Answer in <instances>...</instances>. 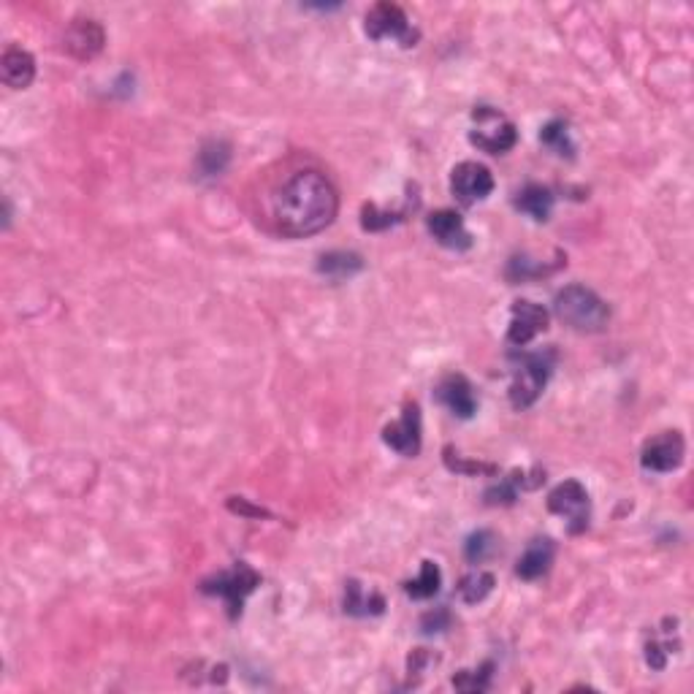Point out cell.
<instances>
[{"instance_id":"cell-22","label":"cell","mask_w":694,"mask_h":694,"mask_svg":"<svg viewBox=\"0 0 694 694\" xmlns=\"http://www.w3.org/2000/svg\"><path fill=\"white\" fill-rule=\"evenodd\" d=\"M491 589H494V575L478 570V573H469L467 578L461 581L459 594L467 605H478V602H483L488 594H491Z\"/></svg>"},{"instance_id":"cell-15","label":"cell","mask_w":694,"mask_h":694,"mask_svg":"<svg viewBox=\"0 0 694 694\" xmlns=\"http://www.w3.org/2000/svg\"><path fill=\"white\" fill-rule=\"evenodd\" d=\"M0 74L9 87L25 90L36 76V60L22 47H6L3 57H0Z\"/></svg>"},{"instance_id":"cell-25","label":"cell","mask_w":694,"mask_h":694,"mask_svg":"<svg viewBox=\"0 0 694 694\" xmlns=\"http://www.w3.org/2000/svg\"><path fill=\"white\" fill-rule=\"evenodd\" d=\"M491 670H494L491 662H486V665L480 667V673L461 670L459 676L453 678V686L461 689V692H483V689H488V684H491Z\"/></svg>"},{"instance_id":"cell-17","label":"cell","mask_w":694,"mask_h":694,"mask_svg":"<svg viewBox=\"0 0 694 694\" xmlns=\"http://www.w3.org/2000/svg\"><path fill=\"white\" fill-rule=\"evenodd\" d=\"M516 207L521 209V212H526V215L532 217V220H548L551 217V209H554V193L548 188H543V185H526V188L518 190V198H516Z\"/></svg>"},{"instance_id":"cell-9","label":"cell","mask_w":694,"mask_h":694,"mask_svg":"<svg viewBox=\"0 0 694 694\" xmlns=\"http://www.w3.org/2000/svg\"><path fill=\"white\" fill-rule=\"evenodd\" d=\"M383 440L385 445H391L396 453H402L407 459L421 453V410H418V404H404L402 418L391 423V426H385Z\"/></svg>"},{"instance_id":"cell-11","label":"cell","mask_w":694,"mask_h":694,"mask_svg":"<svg viewBox=\"0 0 694 694\" xmlns=\"http://www.w3.org/2000/svg\"><path fill=\"white\" fill-rule=\"evenodd\" d=\"M684 451V437L678 432H665L646 442L640 461H643V467L651 469V472H673V469L681 467Z\"/></svg>"},{"instance_id":"cell-2","label":"cell","mask_w":694,"mask_h":694,"mask_svg":"<svg viewBox=\"0 0 694 694\" xmlns=\"http://www.w3.org/2000/svg\"><path fill=\"white\" fill-rule=\"evenodd\" d=\"M556 315L575 331H602L610 318L608 304L586 285H567L556 293Z\"/></svg>"},{"instance_id":"cell-8","label":"cell","mask_w":694,"mask_h":694,"mask_svg":"<svg viewBox=\"0 0 694 694\" xmlns=\"http://www.w3.org/2000/svg\"><path fill=\"white\" fill-rule=\"evenodd\" d=\"M451 190L453 196L459 198L464 207H472V204H478V201L491 196L494 177H491V171H488L483 163H478V160H464V163H459V166L453 169Z\"/></svg>"},{"instance_id":"cell-6","label":"cell","mask_w":694,"mask_h":694,"mask_svg":"<svg viewBox=\"0 0 694 694\" xmlns=\"http://www.w3.org/2000/svg\"><path fill=\"white\" fill-rule=\"evenodd\" d=\"M366 36L372 41L394 38L402 47H413L418 41V30H413L410 19L394 3H377L366 11Z\"/></svg>"},{"instance_id":"cell-12","label":"cell","mask_w":694,"mask_h":694,"mask_svg":"<svg viewBox=\"0 0 694 694\" xmlns=\"http://www.w3.org/2000/svg\"><path fill=\"white\" fill-rule=\"evenodd\" d=\"M437 402L442 407H448L456 418H472L475 410H478V399H475V391L464 375H445L437 385Z\"/></svg>"},{"instance_id":"cell-16","label":"cell","mask_w":694,"mask_h":694,"mask_svg":"<svg viewBox=\"0 0 694 694\" xmlns=\"http://www.w3.org/2000/svg\"><path fill=\"white\" fill-rule=\"evenodd\" d=\"M554 564V540L548 537H537L529 543V548L524 551V556L518 559L516 573L524 578V581H537L543 578Z\"/></svg>"},{"instance_id":"cell-26","label":"cell","mask_w":694,"mask_h":694,"mask_svg":"<svg viewBox=\"0 0 694 694\" xmlns=\"http://www.w3.org/2000/svg\"><path fill=\"white\" fill-rule=\"evenodd\" d=\"M521 478H524V472H513V478H507L505 483L488 488V505H513L518 499V483H521Z\"/></svg>"},{"instance_id":"cell-14","label":"cell","mask_w":694,"mask_h":694,"mask_svg":"<svg viewBox=\"0 0 694 694\" xmlns=\"http://www.w3.org/2000/svg\"><path fill=\"white\" fill-rule=\"evenodd\" d=\"M429 231H432V236L442 244V247L456 250V253L472 247V234L464 228V220H461L453 209H440V212H434V215L429 217Z\"/></svg>"},{"instance_id":"cell-1","label":"cell","mask_w":694,"mask_h":694,"mask_svg":"<svg viewBox=\"0 0 694 694\" xmlns=\"http://www.w3.org/2000/svg\"><path fill=\"white\" fill-rule=\"evenodd\" d=\"M339 196L320 171L293 174L274 196V220L285 236L304 239L315 236L334 223Z\"/></svg>"},{"instance_id":"cell-19","label":"cell","mask_w":694,"mask_h":694,"mask_svg":"<svg viewBox=\"0 0 694 694\" xmlns=\"http://www.w3.org/2000/svg\"><path fill=\"white\" fill-rule=\"evenodd\" d=\"M361 269H364V261L356 253H326L320 255L318 263V272L331 277V280H347V277H353Z\"/></svg>"},{"instance_id":"cell-13","label":"cell","mask_w":694,"mask_h":694,"mask_svg":"<svg viewBox=\"0 0 694 694\" xmlns=\"http://www.w3.org/2000/svg\"><path fill=\"white\" fill-rule=\"evenodd\" d=\"M104 28L95 19H74L66 30V49L79 60H90L104 49Z\"/></svg>"},{"instance_id":"cell-27","label":"cell","mask_w":694,"mask_h":694,"mask_svg":"<svg viewBox=\"0 0 694 694\" xmlns=\"http://www.w3.org/2000/svg\"><path fill=\"white\" fill-rule=\"evenodd\" d=\"M396 220H402V217L391 215V212H380L375 204H366L364 217H361V226H364L366 231H383V228L394 226Z\"/></svg>"},{"instance_id":"cell-10","label":"cell","mask_w":694,"mask_h":694,"mask_svg":"<svg viewBox=\"0 0 694 694\" xmlns=\"http://www.w3.org/2000/svg\"><path fill=\"white\" fill-rule=\"evenodd\" d=\"M548 329V312L535 304V301H516L510 310V329H507V342L513 345H529L537 334Z\"/></svg>"},{"instance_id":"cell-18","label":"cell","mask_w":694,"mask_h":694,"mask_svg":"<svg viewBox=\"0 0 694 694\" xmlns=\"http://www.w3.org/2000/svg\"><path fill=\"white\" fill-rule=\"evenodd\" d=\"M385 600L377 591H366L358 581H350L345 589V613L350 616H380Z\"/></svg>"},{"instance_id":"cell-20","label":"cell","mask_w":694,"mask_h":694,"mask_svg":"<svg viewBox=\"0 0 694 694\" xmlns=\"http://www.w3.org/2000/svg\"><path fill=\"white\" fill-rule=\"evenodd\" d=\"M228 160H231V144H228V141L212 139L201 147V152H198V171H201L204 177H217V174L226 171Z\"/></svg>"},{"instance_id":"cell-21","label":"cell","mask_w":694,"mask_h":694,"mask_svg":"<svg viewBox=\"0 0 694 694\" xmlns=\"http://www.w3.org/2000/svg\"><path fill=\"white\" fill-rule=\"evenodd\" d=\"M440 583H442L440 567H437L434 562H423L421 575H418L415 581L407 583L404 591H407L413 600H429V597H434V594L440 591Z\"/></svg>"},{"instance_id":"cell-23","label":"cell","mask_w":694,"mask_h":694,"mask_svg":"<svg viewBox=\"0 0 694 694\" xmlns=\"http://www.w3.org/2000/svg\"><path fill=\"white\" fill-rule=\"evenodd\" d=\"M540 139H543L545 147H551V150H554L556 155H567V158H573L575 147H573V141H570V131H567V122L551 120L543 128V133H540Z\"/></svg>"},{"instance_id":"cell-24","label":"cell","mask_w":694,"mask_h":694,"mask_svg":"<svg viewBox=\"0 0 694 694\" xmlns=\"http://www.w3.org/2000/svg\"><path fill=\"white\" fill-rule=\"evenodd\" d=\"M494 548H497V543H494V535H491L488 529H480V532H475V535L467 537V545H464V556H467L472 564H480V562H486L488 556L494 554Z\"/></svg>"},{"instance_id":"cell-7","label":"cell","mask_w":694,"mask_h":694,"mask_svg":"<svg viewBox=\"0 0 694 694\" xmlns=\"http://www.w3.org/2000/svg\"><path fill=\"white\" fill-rule=\"evenodd\" d=\"M548 510L567 518L573 535H581L589 526V494L578 480H564L548 494Z\"/></svg>"},{"instance_id":"cell-5","label":"cell","mask_w":694,"mask_h":694,"mask_svg":"<svg viewBox=\"0 0 694 694\" xmlns=\"http://www.w3.org/2000/svg\"><path fill=\"white\" fill-rule=\"evenodd\" d=\"M258 583H261V575L255 573L250 564L239 562L236 567L226 570V573H220L215 575V578H209V581L201 583V591H204V594H217V597H223L228 605V613H231V619H236V616L242 613L244 600L253 594Z\"/></svg>"},{"instance_id":"cell-4","label":"cell","mask_w":694,"mask_h":694,"mask_svg":"<svg viewBox=\"0 0 694 694\" xmlns=\"http://www.w3.org/2000/svg\"><path fill=\"white\" fill-rule=\"evenodd\" d=\"M472 120H475V128L469 133V141H472L478 150L491 152V155H502V152L516 147V125L507 120L502 112L491 109V106H478V109L472 112Z\"/></svg>"},{"instance_id":"cell-3","label":"cell","mask_w":694,"mask_h":694,"mask_svg":"<svg viewBox=\"0 0 694 694\" xmlns=\"http://www.w3.org/2000/svg\"><path fill=\"white\" fill-rule=\"evenodd\" d=\"M554 369V350L545 353H526L513 369V385H510V402L516 410L532 407L537 396L543 394L545 383Z\"/></svg>"},{"instance_id":"cell-28","label":"cell","mask_w":694,"mask_h":694,"mask_svg":"<svg viewBox=\"0 0 694 694\" xmlns=\"http://www.w3.org/2000/svg\"><path fill=\"white\" fill-rule=\"evenodd\" d=\"M448 624H451V613L445 608L440 610H432V613H426L421 621V629L426 632V635H432V632H442V629H448Z\"/></svg>"}]
</instances>
